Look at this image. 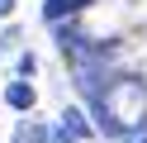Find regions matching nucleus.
<instances>
[{"instance_id": "obj_1", "label": "nucleus", "mask_w": 147, "mask_h": 143, "mask_svg": "<svg viewBox=\"0 0 147 143\" xmlns=\"http://www.w3.org/2000/svg\"><path fill=\"white\" fill-rule=\"evenodd\" d=\"M90 100H95V124L105 133H114V138L142 129V119H147V86H142V76H109Z\"/></svg>"}, {"instance_id": "obj_2", "label": "nucleus", "mask_w": 147, "mask_h": 143, "mask_svg": "<svg viewBox=\"0 0 147 143\" xmlns=\"http://www.w3.org/2000/svg\"><path fill=\"white\" fill-rule=\"evenodd\" d=\"M57 138H62V143H81V138H90V124L81 119V110H62V119H57Z\"/></svg>"}, {"instance_id": "obj_3", "label": "nucleus", "mask_w": 147, "mask_h": 143, "mask_svg": "<svg viewBox=\"0 0 147 143\" xmlns=\"http://www.w3.org/2000/svg\"><path fill=\"white\" fill-rule=\"evenodd\" d=\"M33 100H38V95H33L29 81H10L5 86V105H10V110H33Z\"/></svg>"}, {"instance_id": "obj_4", "label": "nucleus", "mask_w": 147, "mask_h": 143, "mask_svg": "<svg viewBox=\"0 0 147 143\" xmlns=\"http://www.w3.org/2000/svg\"><path fill=\"white\" fill-rule=\"evenodd\" d=\"M90 0H48V5H43V19H48V24H57L62 14H76V10H86Z\"/></svg>"}, {"instance_id": "obj_5", "label": "nucleus", "mask_w": 147, "mask_h": 143, "mask_svg": "<svg viewBox=\"0 0 147 143\" xmlns=\"http://www.w3.org/2000/svg\"><path fill=\"white\" fill-rule=\"evenodd\" d=\"M14 143H62V138L48 133V129H38V124H19L14 129Z\"/></svg>"}, {"instance_id": "obj_6", "label": "nucleus", "mask_w": 147, "mask_h": 143, "mask_svg": "<svg viewBox=\"0 0 147 143\" xmlns=\"http://www.w3.org/2000/svg\"><path fill=\"white\" fill-rule=\"evenodd\" d=\"M0 14H14V0H0Z\"/></svg>"}]
</instances>
